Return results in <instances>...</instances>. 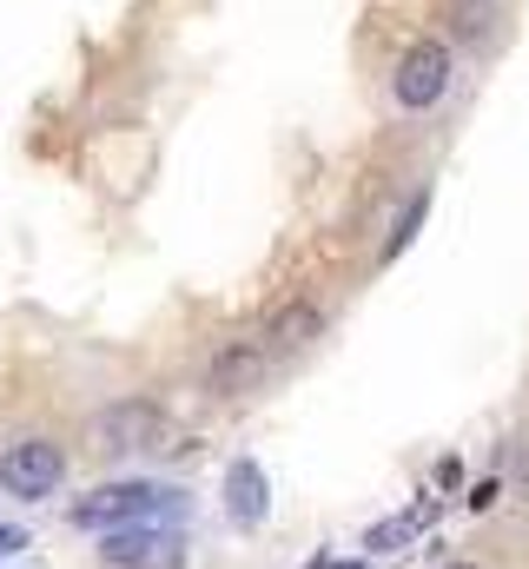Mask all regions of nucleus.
<instances>
[{"label": "nucleus", "mask_w": 529, "mask_h": 569, "mask_svg": "<svg viewBox=\"0 0 529 569\" xmlns=\"http://www.w3.org/2000/svg\"><path fill=\"white\" fill-rule=\"evenodd\" d=\"M450 87H457V53H450V40L423 33V40H410V47L397 53L391 100L403 113H437V107L450 100Z\"/></svg>", "instance_id": "nucleus-1"}, {"label": "nucleus", "mask_w": 529, "mask_h": 569, "mask_svg": "<svg viewBox=\"0 0 529 569\" xmlns=\"http://www.w3.org/2000/svg\"><path fill=\"white\" fill-rule=\"evenodd\" d=\"M166 437H172V418H166L152 398H120V405H107V411H93V418H87V443H93L100 457L166 450Z\"/></svg>", "instance_id": "nucleus-2"}, {"label": "nucleus", "mask_w": 529, "mask_h": 569, "mask_svg": "<svg viewBox=\"0 0 529 569\" xmlns=\"http://www.w3.org/2000/svg\"><path fill=\"white\" fill-rule=\"evenodd\" d=\"M0 490L13 503H53L67 490V450L53 437H13L0 450Z\"/></svg>", "instance_id": "nucleus-3"}, {"label": "nucleus", "mask_w": 529, "mask_h": 569, "mask_svg": "<svg viewBox=\"0 0 529 569\" xmlns=\"http://www.w3.org/2000/svg\"><path fill=\"white\" fill-rule=\"evenodd\" d=\"M179 517L186 503H179V490H159V483H100V490H87L80 503H73V523H152V517Z\"/></svg>", "instance_id": "nucleus-4"}, {"label": "nucleus", "mask_w": 529, "mask_h": 569, "mask_svg": "<svg viewBox=\"0 0 529 569\" xmlns=\"http://www.w3.org/2000/svg\"><path fill=\"white\" fill-rule=\"evenodd\" d=\"M264 378H271V345L264 338H239L206 365V391H219V398H246Z\"/></svg>", "instance_id": "nucleus-5"}, {"label": "nucleus", "mask_w": 529, "mask_h": 569, "mask_svg": "<svg viewBox=\"0 0 529 569\" xmlns=\"http://www.w3.org/2000/svg\"><path fill=\"white\" fill-rule=\"evenodd\" d=\"M226 517L239 530H259L264 517H271V477H264L259 457H232L226 463Z\"/></svg>", "instance_id": "nucleus-6"}, {"label": "nucleus", "mask_w": 529, "mask_h": 569, "mask_svg": "<svg viewBox=\"0 0 529 569\" xmlns=\"http://www.w3.org/2000/svg\"><path fill=\"white\" fill-rule=\"evenodd\" d=\"M166 550H179L159 523H113L107 537H100V563L107 569H146V563H159Z\"/></svg>", "instance_id": "nucleus-7"}, {"label": "nucleus", "mask_w": 529, "mask_h": 569, "mask_svg": "<svg viewBox=\"0 0 529 569\" xmlns=\"http://www.w3.org/2000/svg\"><path fill=\"white\" fill-rule=\"evenodd\" d=\"M318 338H325V311H318L311 298H291V305H278V311H271V325H264V345H271V358L311 351Z\"/></svg>", "instance_id": "nucleus-8"}, {"label": "nucleus", "mask_w": 529, "mask_h": 569, "mask_svg": "<svg viewBox=\"0 0 529 569\" xmlns=\"http://www.w3.org/2000/svg\"><path fill=\"white\" fill-rule=\"evenodd\" d=\"M497 0H450L443 7V20H450V40H463V47H490L497 40Z\"/></svg>", "instance_id": "nucleus-9"}, {"label": "nucleus", "mask_w": 529, "mask_h": 569, "mask_svg": "<svg viewBox=\"0 0 529 569\" xmlns=\"http://www.w3.org/2000/svg\"><path fill=\"white\" fill-rule=\"evenodd\" d=\"M423 219H430V186H423V192H410V199H403V212L391 219V232H385V246H378V259H385V266H397V259L417 246Z\"/></svg>", "instance_id": "nucleus-10"}, {"label": "nucleus", "mask_w": 529, "mask_h": 569, "mask_svg": "<svg viewBox=\"0 0 529 569\" xmlns=\"http://www.w3.org/2000/svg\"><path fill=\"white\" fill-rule=\"evenodd\" d=\"M430 517H437V503L423 497V503H410L403 517H391V523H378V530H365V550H371V557H385V550H397V543H410V537H417V530H423Z\"/></svg>", "instance_id": "nucleus-11"}, {"label": "nucleus", "mask_w": 529, "mask_h": 569, "mask_svg": "<svg viewBox=\"0 0 529 569\" xmlns=\"http://www.w3.org/2000/svg\"><path fill=\"white\" fill-rule=\"evenodd\" d=\"M497 497H503V477H483V483H477V490H470L463 503H470V510L483 517V510H497Z\"/></svg>", "instance_id": "nucleus-12"}, {"label": "nucleus", "mask_w": 529, "mask_h": 569, "mask_svg": "<svg viewBox=\"0 0 529 569\" xmlns=\"http://www.w3.org/2000/svg\"><path fill=\"white\" fill-rule=\"evenodd\" d=\"M20 543H27V530H20V523H0V563H7Z\"/></svg>", "instance_id": "nucleus-13"}, {"label": "nucleus", "mask_w": 529, "mask_h": 569, "mask_svg": "<svg viewBox=\"0 0 529 569\" xmlns=\"http://www.w3.org/2000/svg\"><path fill=\"white\" fill-rule=\"evenodd\" d=\"M437 483H443V490H450V483H463V463H457V457H443V463H437Z\"/></svg>", "instance_id": "nucleus-14"}, {"label": "nucleus", "mask_w": 529, "mask_h": 569, "mask_svg": "<svg viewBox=\"0 0 529 569\" xmlns=\"http://www.w3.org/2000/svg\"><path fill=\"white\" fill-rule=\"evenodd\" d=\"M305 569H351V563H331V557H311Z\"/></svg>", "instance_id": "nucleus-15"}, {"label": "nucleus", "mask_w": 529, "mask_h": 569, "mask_svg": "<svg viewBox=\"0 0 529 569\" xmlns=\"http://www.w3.org/2000/svg\"><path fill=\"white\" fill-rule=\"evenodd\" d=\"M517 490L529 497V443H523V477H517Z\"/></svg>", "instance_id": "nucleus-16"}, {"label": "nucleus", "mask_w": 529, "mask_h": 569, "mask_svg": "<svg viewBox=\"0 0 529 569\" xmlns=\"http://www.w3.org/2000/svg\"><path fill=\"white\" fill-rule=\"evenodd\" d=\"M443 569H477V563H443Z\"/></svg>", "instance_id": "nucleus-17"}]
</instances>
